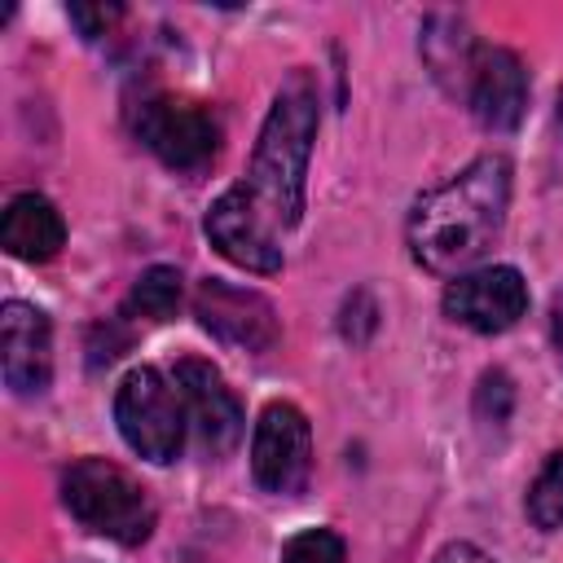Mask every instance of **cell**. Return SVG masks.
Instances as JSON below:
<instances>
[{"instance_id": "ba28073f", "label": "cell", "mask_w": 563, "mask_h": 563, "mask_svg": "<svg viewBox=\"0 0 563 563\" xmlns=\"http://www.w3.org/2000/svg\"><path fill=\"white\" fill-rule=\"evenodd\" d=\"M172 383H176V391L185 400V418H189V431L198 435L202 453L224 457L242 440V422H246L233 387L224 383V374L211 361L185 356V361H176Z\"/></svg>"}, {"instance_id": "9c48e42d", "label": "cell", "mask_w": 563, "mask_h": 563, "mask_svg": "<svg viewBox=\"0 0 563 563\" xmlns=\"http://www.w3.org/2000/svg\"><path fill=\"white\" fill-rule=\"evenodd\" d=\"M194 317H198V325L207 334H216L220 343L242 347V352H268L277 343V334H282L277 312H273V303L260 290L229 286L220 277L198 282V290H194Z\"/></svg>"}, {"instance_id": "8fae6325", "label": "cell", "mask_w": 563, "mask_h": 563, "mask_svg": "<svg viewBox=\"0 0 563 563\" xmlns=\"http://www.w3.org/2000/svg\"><path fill=\"white\" fill-rule=\"evenodd\" d=\"M462 101L471 106L479 128L515 132L523 123V110H528V70H523L519 53L497 48V44H479Z\"/></svg>"}, {"instance_id": "e0dca14e", "label": "cell", "mask_w": 563, "mask_h": 563, "mask_svg": "<svg viewBox=\"0 0 563 563\" xmlns=\"http://www.w3.org/2000/svg\"><path fill=\"white\" fill-rule=\"evenodd\" d=\"M343 559L347 550L334 528H303L282 545V563H343Z\"/></svg>"}, {"instance_id": "7c38bea8", "label": "cell", "mask_w": 563, "mask_h": 563, "mask_svg": "<svg viewBox=\"0 0 563 563\" xmlns=\"http://www.w3.org/2000/svg\"><path fill=\"white\" fill-rule=\"evenodd\" d=\"M0 242L13 260H26V264H44L62 251L66 242V224H62V211L44 198V194H18L9 198L4 216H0Z\"/></svg>"}, {"instance_id": "2e32d148", "label": "cell", "mask_w": 563, "mask_h": 563, "mask_svg": "<svg viewBox=\"0 0 563 563\" xmlns=\"http://www.w3.org/2000/svg\"><path fill=\"white\" fill-rule=\"evenodd\" d=\"M515 413V383L506 369H484L475 383V418L484 427H506Z\"/></svg>"}, {"instance_id": "ac0fdd59", "label": "cell", "mask_w": 563, "mask_h": 563, "mask_svg": "<svg viewBox=\"0 0 563 563\" xmlns=\"http://www.w3.org/2000/svg\"><path fill=\"white\" fill-rule=\"evenodd\" d=\"M374 330H378V303H374V295L369 290H352L343 299V312H339V334L361 347Z\"/></svg>"}, {"instance_id": "d6986e66", "label": "cell", "mask_w": 563, "mask_h": 563, "mask_svg": "<svg viewBox=\"0 0 563 563\" xmlns=\"http://www.w3.org/2000/svg\"><path fill=\"white\" fill-rule=\"evenodd\" d=\"M66 13H70V22L79 26L84 40H101V35L114 26V18H119L123 9H119V4H70Z\"/></svg>"}, {"instance_id": "44dd1931", "label": "cell", "mask_w": 563, "mask_h": 563, "mask_svg": "<svg viewBox=\"0 0 563 563\" xmlns=\"http://www.w3.org/2000/svg\"><path fill=\"white\" fill-rule=\"evenodd\" d=\"M550 343H554V361L563 369V290L550 299Z\"/></svg>"}, {"instance_id": "5b68a950", "label": "cell", "mask_w": 563, "mask_h": 563, "mask_svg": "<svg viewBox=\"0 0 563 563\" xmlns=\"http://www.w3.org/2000/svg\"><path fill=\"white\" fill-rule=\"evenodd\" d=\"M132 132L172 172H202L220 150L216 114L176 92H145L132 106Z\"/></svg>"}, {"instance_id": "7a4b0ae2", "label": "cell", "mask_w": 563, "mask_h": 563, "mask_svg": "<svg viewBox=\"0 0 563 563\" xmlns=\"http://www.w3.org/2000/svg\"><path fill=\"white\" fill-rule=\"evenodd\" d=\"M506 211H510V163L501 154H479L444 185L418 194L405 224L409 255L435 277H462L501 238Z\"/></svg>"}, {"instance_id": "6da1fadb", "label": "cell", "mask_w": 563, "mask_h": 563, "mask_svg": "<svg viewBox=\"0 0 563 563\" xmlns=\"http://www.w3.org/2000/svg\"><path fill=\"white\" fill-rule=\"evenodd\" d=\"M317 141V84L308 70H295L260 128L251 167L229 185L202 220L207 242L246 273L282 268V238L303 216V176Z\"/></svg>"}, {"instance_id": "4fadbf2b", "label": "cell", "mask_w": 563, "mask_h": 563, "mask_svg": "<svg viewBox=\"0 0 563 563\" xmlns=\"http://www.w3.org/2000/svg\"><path fill=\"white\" fill-rule=\"evenodd\" d=\"M475 53H479V40L466 31V22L440 13V18H431V22L422 26V62H427V70L444 84V92L466 97Z\"/></svg>"}, {"instance_id": "277c9868", "label": "cell", "mask_w": 563, "mask_h": 563, "mask_svg": "<svg viewBox=\"0 0 563 563\" xmlns=\"http://www.w3.org/2000/svg\"><path fill=\"white\" fill-rule=\"evenodd\" d=\"M114 422L119 435L128 440L132 453H141L145 462H176L185 449V400L176 391L172 378H163L154 365H136L123 374V383L114 387Z\"/></svg>"}, {"instance_id": "ffe728a7", "label": "cell", "mask_w": 563, "mask_h": 563, "mask_svg": "<svg viewBox=\"0 0 563 563\" xmlns=\"http://www.w3.org/2000/svg\"><path fill=\"white\" fill-rule=\"evenodd\" d=\"M431 563H497L493 554H484L475 541H444L440 550H435V559Z\"/></svg>"}, {"instance_id": "52a82bcc", "label": "cell", "mask_w": 563, "mask_h": 563, "mask_svg": "<svg viewBox=\"0 0 563 563\" xmlns=\"http://www.w3.org/2000/svg\"><path fill=\"white\" fill-rule=\"evenodd\" d=\"M523 312H528V282L510 264H484L444 286V317L475 334H501Z\"/></svg>"}, {"instance_id": "8992f818", "label": "cell", "mask_w": 563, "mask_h": 563, "mask_svg": "<svg viewBox=\"0 0 563 563\" xmlns=\"http://www.w3.org/2000/svg\"><path fill=\"white\" fill-rule=\"evenodd\" d=\"M312 471V427L290 400H273L260 409L251 431V475L264 493L290 497L308 484Z\"/></svg>"}, {"instance_id": "5bb4252c", "label": "cell", "mask_w": 563, "mask_h": 563, "mask_svg": "<svg viewBox=\"0 0 563 563\" xmlns=\"http://www.w3.org/2000/svg\"><path fill=\"white\" fill-rule=\"evenodd\" d=\"M180 295H185L180 273H176L172 264H154V268H145V273L136 277V286L128 290L123 312H128V317H145V321H167V317H176Z\"/></svg>"}, {"instance_id": "3957f363", "label": "cell", "mask_w": 563, "mask_h": 563, "mask_svg": "<svg viewBox=\"0 0 563 563\" xmlns=\"http://www.w3.org/2000/svg\"><path fill=\"white\" fill-rule=\"evenodd\" d=\"M66 510L97 537L119 545H141L154 532V501L150 493L110 457H79L62 475Z\"/></svg>"}, {"instance_id": "30bf717a", "label": "cell", "mask_w": 563, "mask_h": 563, "mask_svg": "<svg viewBox=\"0 0 563 563\" xmlns=\"http://www.w3.org/2000/svg\"><path fill=\"white\" fill-rule=\"evenodd\" d=\"M0 369L18 396H40L53 383V325L35 303L9 299L0 308Z\"/></svg>"}, {"instance_id": "9a60e30c", "label": "cell", "mask_w": 563, "mask_h": 563, "mask_svg": "<svg viewBox=\"0 0 563 563\" xmlns=\"http://www.w3.org/2000/svg\"><path fill=\"white\" fill-rule=\"evenodd\" d=\"M523 510H528V519H532L537 532H559L563 528V449L541 462L537 479L528 484Z\"/></svg>"}]
</instances>
